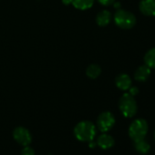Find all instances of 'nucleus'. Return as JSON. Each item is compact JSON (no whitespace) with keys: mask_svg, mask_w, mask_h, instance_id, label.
Listing matches in <instances>:
<instances>
[{"mask_svg":"<svg viewBox=\"0 0 155 155\" xmlns=\"http://www.w3.org/2000/svg\"><path fill=\"white\" fill-rule=\"evenodd\" d=\"M139 9L146 17H155V0H140Z\"/></svg>","mask_w":155,"mask_h":155,"instance_id":"7","label":"nucleus"},{"mask_svg":"<svg viewBox=\"0 0 155 155\" xmlns=\"http://www.w3.org/2000/svg\"><path fill=\"white\" fill-rule=\"evenodd\" d=\"M119 108L121 114L126 118H132L138 110L136 100L129 92L124 93L119 101Z\"/></svg>","mask_w":155,"mask_h":155,"instance_id":"2","label":"nucleus"},{"mask_svg":"<svg viewBox=\"0 0 155 155\" xmlns=\"http://www.w3.org/2000/svg\"><path fill=\"white\" fill-rule=\"evenodd\" d=\"M133 145H134L135 150L139 153H140V154H146L150 150V146L149 142L145 139H141V140H135Z\"/></svg>","mask_w":155,"mask_h":155,"instance_id":"12","label":"nucleus"},{"mask_svg":"<svg viewBox=\"0 0 155 155\" xmlns=\"http://www.w3.org/2000/svg\"><path fill=\"white\" fill-rule=\"evenodd\" d=\"M115 84L117 86V88L120 91H128L131 85H132V81H131V79L130 77L126 74V73H121V74H119L116 79H115Z\"/></svg>","mask_w":155,"mask_h":155,"instance_id":"8","label":"nucleus"},{"mask_svg":"<svg viewBox=\"0 0 155 155\" xmlns=\"http://www.w3.org/2000/svg\"><path fill=\"white\" fill-rule=\"evenodd\" d=\"M96 143L100 148H101L103 150H108V149L114 146L115 140H114L112 136H110L109 134H106V133H103V134H101V135H100L98 137Z\"/></svg>","mask_w":155,"mask_h":155,"instance_id":"10","label":"nucleus"},{"mask_svg":"<svg viewBox=\"0 0 155 155\" xmlns=\"http://www.w3.org/2000/svg\"><path fill=\"white\" fill-rule=\"evenodd\" d=\"M62 3L64 4V5H70V4H72V0H62Z\"/></svg>","mask_w":155,"mask_h":155,"instance_id":"19","label":"nucleus"},{"mask_svg":"<svg viewBox=\"0 0 155 155\" xmlns=\"http://www.w3.org/2000/svg\"><path fill=\"white\" fill-rule=\"evenodd\" d=\"M97 133L96 126L90 120H82L78 123L74 128V134L76 138L83 142L93 140Z\"/></svg>","mask_w":155,"mask_h":155,"instance_id":"1","label":"nucleus"},{"mask_svg":"<svg viewBox=\"0 0 155 155\" xmlns=\"http://www.w3.org/2000/svg\"><path fill=\"white\" fill-rule=\"evenodd\" d=\"M150 70L145 64L139 66L134 71V80L138 82H145L150 76Z\"/></svg>","mask_w":155,"mask_h":155,"instance_id":"9","label":"nucleus"},{"mask_svg":"<svg viewBox=\"0 0 155 155\" xmlns=\"http://www.w3.org/2000/svg\"><path fill=\"white\" fill-rule=\"evenodd\" d=\"M101 74V68L97 64H91L86 69V75L92 80L97 79L98 77H100Z\"/></svg>","mask_w":155,"mask_h":155,"instance_id":"15","label":"nucleus"},{"mask_svg":"<svg viewBox=\"0 0 155 155\" xmlns=\"http://www.w3.org/2000/svg\"><path fill=\"white\" fill-rule=\"evenodd\" d=\"M115 124V117L110 111H104L100 114L97 120V127L101 132L109 131Z\"/></svg>","mask_w":155,"mask_h":155,"instance_id":"5","label":"nucleus"},{"mask_svg":"<svg viewBox=\"0 0 155 155\" xmlns=\"http://www.w3.org/2000/svg\"><path fill=\"white\" fill-rule=\"evenodd\" d=\"M97 1H98L101 5H102V6L109 7V6L113 5L116 0H97Z\"/></svg>","mask_w":155,"mask_h":155,"instance_id":"17","label":"nucleus"},{"mask_svg":"<svg viewBox=\"0 0 155 155\" xmlns=\"http://www.w3.org/2000/svg\"><path fill=\"white\" fill-rule=\"evenodd\" d=\"M95 0H72V5L79 10H87L91 8Z\"/></svg>","mask_w":155,"mask_h":155,"instance_id":"14","label":"nucleus"},{"mask_svg":"<svg viewBox=\"0 0 155 155\" xmlns=\"http://www.w3.org/2000/svg\"><path fill=\"white\" fill-rule=\"evenodd\" d=\"M13 138L18 143L23 146H28L32 141V135L25 127H17L13 130Z\"/></svg>","mask_w":155,"mask_h":155,"instance_id":"6","label":"nucleus"},{"mask_svg":"<svg viewBox=\"0 0 155 155\" xmlns=\"http://www.w3.org/2000/svg\"><path fill=\"white\" fill-rule=\"evenodd\" d=\"M144 64L150 69H155V48L149 49L144 55Z\"/></svg>","mask_w":155,"mask_h":155,"instance_id":"13","label":"nucleus"},{"mask_svg":"<svg viewBox=\"0 0 155 155\" xmlns=\"http://www.w3.org/2000/svg\"><path fill=\"white\" fill-rule=\"evenodd\" d=\"M128 91H129V93H130L131 96H133V97L136 96V95H138V93H139V89H138L137 87H132V86H131Z\"/></svg>","mask_w":155,"mask_h":155,"instance_id":"18","label":"nucleus"},{"mask_svg":"<svg viewBox=\"0 0 155 155\" xmlns=\"http://www.w3.org/2000/svg\"><path fill=\"white\" fill-rule=\"evenodd\" d=\"M96 145H97V143H96V142H94L93 140L89 141V146H90L91 148H94V147H96Z\"/></svg>","mask_w":155,"mask_h":155,"instance_id":"20","label":"nucleus"},{"mask_svg":"<svg viewBox=\"0 0 155 155\" xmlns=\"http://www.w3.org/2000/svg\"><path fill=\"white\" fill-rule=\"evenodd\" d=\"M154 139H155V131H154Z\"/></svg>","mask_w":155,"mask_h":155,"instance_id":"21","label":"nucleus"},{"mask_svg":"<svg viewBox=\"0 0 155 155\" xmlns=\"http://www.w3.org/2000/svg\"><path fill=\"white\" fill-rule=\"evenodd\" d=\"M114 22L121 29H130L136 25L137 19L134 14L120 8L114 14Z\"/></svg>","mask_w":155,"mask_h":155,"instance_id":"3","label":"nucleus"},{"mask_svg":"<svg viewBox=\"0 0 155 155\" xmlns=\"http://www.w3.org/2000/svg\"><path fill=\"white\" fill-rule=\"evenodd\" d=\"M111 18H112V15L109 10H102L97 15L96 23L100 27H106L110 23Z\"/></svg>","mask_w":155,"mask_h":155,"instance_id":"11","label":"nucleus"},{"mask_svg":"<svg viewBox=\"0 0 155 155\" xmlns=\"http://www.w3.org/2000/svg\"><path fill=\"white\" fill-rule=\"evenodd\" d=\"M21 155H36V153H35L34 149L28 145V146H25V148L22 150Z\"/></svg>","mask_w":155,"mask_h":155,"instance_id":"16","label":"nucleus"},{"mask_svg":"<svg viewBox=\"0 0 155 155\" xmlns=\"http://www.w3.org/2000/svg\"><path fill=\"white\" fill-rule=\"evenodd\" d=\"M148 129V123L144 119H136L130 123L129 127V135L133 141L141 140L144 139L147 135Z\"/></svg>","mask_w":155,"mask_h":155,"instance_id":"4","label":"nucleus"}]
</instances>
